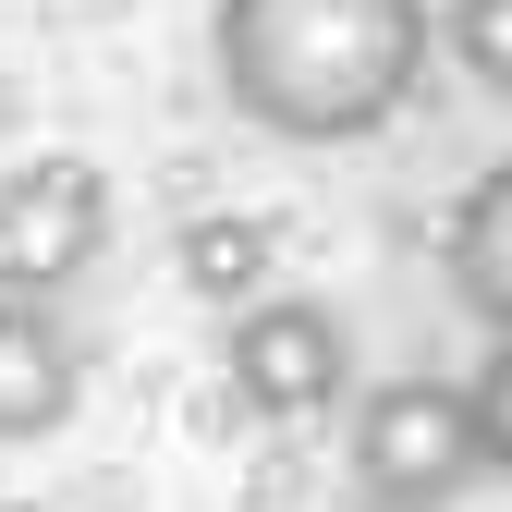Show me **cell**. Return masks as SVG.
Segmentation results:
<instances>
[{"instance_id": "6da1fadb", "label": "cell", "mask_w": 512, "mask_h": 512, "mask_svg": "<svg viewBox=\"0 0 512 512\" xmlns=\"http://www.w3.org/2000/svg\"><path fill=\"white\" fill-rule=\"evenodd\" d=\"M427 0H220L208 61L220 98L281 147H366L427 86Z\"/></svg>"}, {"instance_id": "7a4b0ae2", "label": "cell", "mask_w": 512, "mask_h": 512, "mask_svg": "<svg viewBox=\"0 0 512 512\" xmlns=\"http://www.w3.org/2000/svg\"><path fill=\"white\" fill-rule=\"evenodd\" d=\"M354 488L391 512H452L464 488H488L464 378H378L354 403Z\"/></svg>"}, {"instance_id": "3957f363", "label": "cell", "mask_w": 512, "mask_h": 512, "mask_svg": "<svg viewBox=\"0 0 512 512\" xmlns=\"http://www.w3.org/2000/svg\"><path fill=\"white\" fill-rule=\"evenodd\" d=\"M220 378H232V403L269 415V427L330 415L342 378H354V330H342L317 293H256L232 330H220Z\"/></svg>"}, {"instance_id": "277c9868", "label": "cell", "mask_w": 512, "mask_h": 512, "mask_svg": "<svg viewBox=\"0 0 512 512\" xmlns=\"http://www.w3.org/2000/svg\"><path fill=\"white\" fill-rule=\"evenodd\" d=\"M110 244V171L98 159H25L0 183V293L13 305H49L61 281H86Z\"/></svg>"}, {"instance_id": "5b68a950", "label": "cell", "mask_w": 512, "mask_h": 512, "mask_svg": "<svg viewBox=\"0 0 512 512\" xmlns=\"http://www.w3.org/2000/svg\"><path fill=\"white\" fill-rule=\"evenodd\" d=\"M74 391H86L74 330H61L49 305H13V293H0V452L49 439L61 415H74Z\"/></svg>"}, {"instance_id": "8992f818", "label": "cell", "mask_w": 512, "mask_h": 512, "mask_svg": "<svg viewBox=\"0 0 512 512\" xmlns=\"http://www.w3.org/2000/svg\"><path fill=\"white\" fill-rule=\"evenodd\" d=\"M439 269H452V305L476 317L488 342H512V159H488L464 183L452 232H439Z\"/></svg>"}, {"instance_id": "52a82bcc", "label": "cell", "mask_w": 512, "mask_h": 512, "mask_svg": "<svg viewBox=\"0 0 512 512\" xmlns=\"http://www.w3.org/2000/svg\"><path fill=\"white\" fill-rule=\"evenodd\" d=\"M171 269H183V293H208L220 317H244L256 293H269V269H281V232L256 208H196L171 232Z\"/></svg>"}, {"instance_id": "ba28073f", "label": "cell", "mask_w": 512, "mask_h": 512, "mask_svg": "<svg viewBox=\"0 0 512 512\" xmlns=\"http://www.w3.org/2000/svg\"><path fill=\"white\" fill-rule=\"evenodd\" d=\"M452 61H464V86H488V98H512V0H452Z\"/></svg>"}, {"instance_id": "9c48e42d", "label": "cell", "mask_w": 512, "mask_h": 512, "mask_svg": "<svg viewBox=\"0 0 512 512\" xmlns=\"http://www.w3.org/2000/svg\"><path fill=\"white\" fill-rule=\"evenodd\" d=\"M464 415H476V464L512 476V342H488V366L464 378Z\"/></svg>"}, {"instance_id": "30bf717a", "label": "cell", "mask_w": 512, "mask_h": 512, "mask_svg": "<svg viewBox=\"0 0 512 512\" xmlns=\"http://www.w3.org/2000/svg\"><path fill=\"white\" fill-rule=\"evenodd\" d=\"M0 512H37V500H0Z\"/></svg>"}, {"instance_id": "8fae6325", "label": "cell", "mask_w": 512, "mask_h": 512, "mask_svg": "<svg viewBox=\"0 0 512 512\" xmlns=\"http://www.w3.org/2000/svg\"><path fill=\"white\" fill-rule=\"evenodd\" d=\"M354 512H391V500H354Z\"/></svg>"}]
</instances>
